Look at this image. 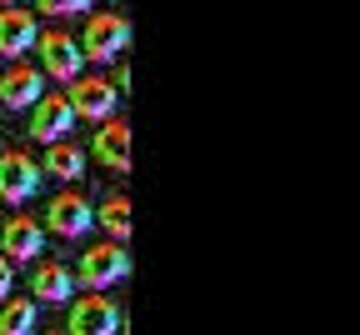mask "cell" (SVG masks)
Here are the masks:
<instances>
[{
    "instance_id": "obj_1",
    "label": "cell",
    "mask_w": 360,
    "mask_h": 335,
    "mask_svg": "<svg viewBox=\"0 0 360 335\" xmlns=\"http://www.w3.org/2000/svg\"><path fill=\"white\" fill-rule=\"evenodd\" d=\"M130 20L120 15V11H90L85 15V30H80V56H85V65H110L115 56H125L130 51Z\"/></svg>"
},
{
    "instance_id": "obj_2",
    "label": "cell",
    "mask_w": 360,
    "mask_h": 335,
    "mask_svg": "<svg viewBox=\"0 0 360 335\" xmlns=\"http://www.w3.org/2000/svg\"><path fill=\"white\" fill-rule=\"evenodd\" d=\"M130 275V251L115 246V241H101V246H85L80 265H75V285H85L90 296H105L110 285H120Z\"/></svg>"
},
{
    "instance_id": "obj_3",
    "label": "cell",
    "mask_w": 360,
    "mask_h": 335,
    "mask_svg": "<svg viewBox=\"0 0 360 335\" xmlns=\"http://www.w3.org/2000/svg\"><path fill=\"white\" fill-rule=\"evenodd\" d=\"M65 106H70L75 120H96V125H105V120H115V110H120V90H115L105 75H80V80H70Z\"/></svg>"
},
{
    "instance_id": "obj_4",
    "label": "cell",
    "mask_w": 360,
    "mask_h": 335,
    "mask_svg": "<svg viewBox=\"0 0 360 335\" xmlns=\"http://www.w3.org/2000/svg\"><path fill=\"white\" fill-rule=\"evenodd\" d=\"M35 56H40V75H51V80H60V85L80 80L85 56H80V45H75V35H70V30H60V25L40 30V40H35Z\"/></svg>"
},
{
    "instance_id": "obj_5",
    "label": "cell",
    "mask_w": 360,
    "mask_h": 335,
    "mask_svg": "<svg viewBox=\"0 0 360 335\" xmlns=\"http://www.w3.org/2000/svg\"><path fill=\"white\" fill-rule=\"evenodd\" d=\"M125 330V315H120V305L110 301V296H80V301H70V325H65V335H120Z\"/></svg>"
},
{
    "instance_id": "obj_6",
    "label": "cell",
    "mask_w": 360,
    "mask_h": 335,
    "mask_svg": "<svg viewBox=\"0 0 360 335\" xmlns=\"http://www.w3.org/2000/svg\"><path fill=\"white\" fill-rule=\"evenodd\" d=\"M45 230H56L60 241H75V235H85L90 225H96V206H90L80 190H60V196L45 206Z\"/></svg>"
},
{
    "instance_id": "obj_7",
    "label": "cell",
    "mask_w": 360,
    "mask_h": 335,
    "mask_svg": "<svg viewBox=\"0 0 360 335\" xmlns=\"http://www.w3.org/2000/svg\"><path fill=\"white\" fill-rule=\"evenodd\" d=\"M40 251H45V225L40 220H30V215H11V220H0V255H6L11 265L15 260H40Z\"/></svg>"
},
{
    "instance_id": "obj_8",
    "label": "cell",
    "mask_w": 360,
    "mask_h": 335,
    "mask_svg": "<svg viewBox=\"0 0 360 335\" xmlns=\"http://www.w3.org/2000/svg\"><path fill=\"white\" fill-rule=\"evenodd\" d=\"M70 125H75V115H70V106H65L60 90H51V95H40V101H35L30 135L40 140V146H60V140H70Z\"/></svg>"
},
{
    "instance_id": "obj_9",
    "label": "cell",
    "mask_w": 360,
    "mask_h": 335,
    "mask_svg": "<svg viewBox=\"0 0 360 335\" xmlns=\"http://www.w3.org/2000/svg\"><path fill=\"white\" fill-rule=\"evenodd\" d=\"M40 190V165L25 156V151H0V201H30Z\"/></svg>"
},
{
    "instance_id": "obj_10",
    "label": "cell",
    "mask_w": 360,
    "mask_h": 335,
    "mask_svg": "<svg viewBox=\"0 0 360 335\" xmlns=\"http://www.w3.org/2000/svg\"><path fill=\"white\" fill-rule=\"evenodd\" d=\"M40 95H45L40 65H25V61L6 65V75H0V106H6V110H35Z\"/></svg>"
},
{
    "instance_id": "obj_11",
    "label": "cell",
    "mask_w": 360,
    "mask_h": 335,
    "mask_svg": "<svg viewBox=\"0 0 360 335\" xmlns=\"http://www.w3.org/2000/svg\"><path fill=\"white\" fill-rule=\"evenodd\" d=\"M35 40H40L35 11H25V6H0V56H6V61H20L25 51H35Z\"/></svg>"
},
{
    "instance_id": "obj_12",
    "label": "cell",
    "mask_w": 360,
    "mask_h": 335,
    "mask_svg": "<svg viewBox=\"0 0 360 335\" xmlns=\"http://www.w3.org/2000/svg\"><path fill=\"white\" fill-rule=\"evenodd\" d=\"M30 301L35 305H70L75 301V275L60 260H40L30 275Z\"/></svg>"
},
{
    "instance_id": "obj_13",
    "label": "cell",
    "mask_w": 360,
    "mask_h": 335,
    "mask_svg": "<svg viewBox=\"0 0 360 335\" xmlns=\"http://www.w3.org/2000/svg\"><path fill=\"white\" fill-rule=\"evenodd\" d=\"M90 151H96V160H101L105 170L125 175V170H130V125H125L120 115L105 120V125H96V140H90Z\"/></svg>"
},
{
    "instance_id": "obj_14",
    "label": "cell",
    "mask_w": 360,
    "mask_h": 335,
    "mask_svg": "<svg viewBox=\"0 0 360 335\" xmlns=\"http://www.w3.org/2000/svg\"><path fill=\"white\" fill-rule=\"evenodd\" d=\"M45 170H51L56 180H80L85 175V151L70 146V140H60V146H45Z\"/></svg>"
},
{
    "instance_id": "obj_15",
    "label": "cell",
    "mask_w": 360,
    "mask_h": 335,
    "mask_svg": "<svg viewBox=\"0 0 360 335\" xmlns=\"http://www.w3.org/2000/svg\"><path fill=\"white\" fill-rule=\"evenodd\" d=\"M101 230L110 235L115 246L130 241V230H135V225H130V196H125V190H115L110 201H101Z\"/></svg>"
},
{
    "instance_id": "obj_16",
    "label": "cell",
    "mask_w": 360,
    "mask_h": 335,
    "mask_svg": "<svg viewBox=\"0 0 360 335\" xmlns=\"http://www.w3.org/2000/svg\"><path fill=\"white\" fill-rule=\"evenodd\" d=\"M40 305L35 301H6L0 305V335H35Z\"/></svg>"
},
{
    "instance_id": "obj_17",
    "label": "cell",
    "mask_w": 360,
    "mask_h": 335,
    "mask_svg": "<svg viewBox=\"0 0 360 335\" xmlns=\"http://www.w3.org/2000/svg\"><path fill=\"white\" fill-rule=\"evenodd\" d=\"M40 15H56V20H65V15H90V6H85V0H45V6H40Z\"/></svg>"
},
{
    "instance_id": "obj_18",
    "label": "cell",
    "mask_w": 360,
    "mask_h": 335,
    "mask_svg": "<svg viewBox=\"0 0 360 335\" xmlns=\"http://www.w3.org/2000/svg\"><path fill=\"white\" fill-rule=\"evenodd\" d=\"M11 285H15V265H11L6 255H0V305L11 301Z\"/></svg>"
},
{
    "instance_id": "obj_19",
    "label": "cell",
    "mask_w": 360,
    "mask_h": 335,
    "mask_svg": "<svg viewBox=\"0 0 360 335\" xmlns=\"http://www.w3.org/2000/svg\"><path fill=\"white\" fill-rule=\"evenodd\" d=\"M56 335H60V330H56Z\"/></svg>"
}]
</instances>
